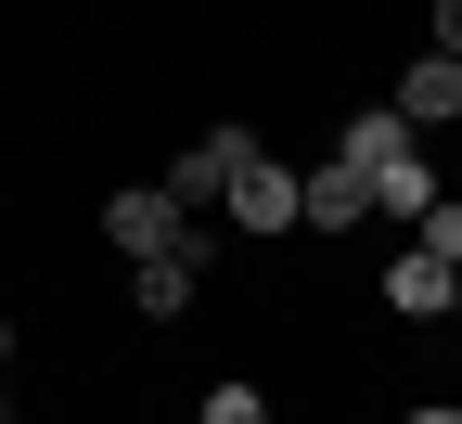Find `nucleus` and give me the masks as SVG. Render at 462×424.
<instances>
[{
    "instance_id": "obj_1",
    "label": "nucleus",
    "mask_w": 462,
    "mask_h": 424,
    "mask_svg": "<svg viewBox=\"0 0 462 424\" xmlns=\"http://www.w3.org/2000/svg\"><path fill=\"white\" fill-rule=\"evenodd\" d=\"M206 270H218V219H193L180 245H154V258H129V309H142V322H193Z\"/></svg>"
},
{
    "instance_id": "obj_2",
    "label": "nucleus",
    "mask_w": 462,
    "mask_h": 424,
    "mask_svg": "<svg viewBox=\"0 0 462 424\" xmlns=\"http://www.w3.org/2000/svg\"><path fill=\"white\" fill-rule=\"evenodd\" d=\"M193 231V206L167 193V180H129V193H103V245L116 258H154V245H180Z\"/></svg>"
},
{
    "instance_id": "obj_3",
    "label": "nucleus",
    "mask_w": 462,
    "mask_h": 424,
    "mask_svg": "<svg viewBox=\"0 0 462 424\" xmlns=\"http://www.w3.org/2000/svg\"><path fill=\"white\" fill-rule=\"evenodd\" d=\"M218 206H231V231H245V245H270V231H296V167L257 142L245 167H231V193H218Z\"/></svg>"
},
{
    "instance_id": "obj_4",
    "label": "nucleus",
    "mask_w": 462,
    "mask_h": 424,
    "mask_svg": "<svg viewBox=\"0 0 462 424\" xmlns=\"http://www.w3.org/2000/svg\"><path fill=\"white\" fill-rule=\"evenodd\" d=\"M360 219H373V180L346 167V155L296 167V231H334V245H346V231H360Z\"/></svg>"
},
{
    "instance_id": "obj_5",
    "label": "nucleus",
    "mask_w": 462,
    "mask_h": 424,
    "mask_svg": "<svg viewBox=\"0 0 462 424\" xmlns=\"http://www.w3.org/2000/svg\"><path fill=\"white\" fill-rule=\"evenodd\" d=\"M257 155V129H206V142H180L167 155V193H180L193 219H218V193H231V167Z\"/></svg>"
},
{
    "instance_id": "obj_6",
    "label": "nucleus",
    "mask_w": 462,
    "mask_h": 424,
    "mask_svg": "<svg viewBox=\"0 0 462 424\" xmlns=\"http://www.w3.org/2000/svg\"><path fill=\"white\" fill-rule=\"evenodd\" d=\"M334 155L360 167V180H385L398 155H424V129H411V116H398V103H360V116H346V129H334Z\"/></svg>"
},
{
    "instance_id": "obj_7",
    "label": "nucleus",
    "mask_w": 462,
    "mask_h": 424,
    "mask_svg": "<svg viewBox=\"0 0 462 424\" xmlns=\"http://www.w3.org/2000/svg\"><path fill=\"white\" fill-rule=\"evenodd\" d=\"M385 103H398V116H411V129H462V52H437V39H424V65H411V78H398Z\"/></svg>"
},
{
    "instance_id": "obj_8",
    "label": "nucleus",
    "mask_w": 462,
    "mask_h": 424,
    "mask_svg": "<svg viewBox=\"0 0 462 424\" xmlns=\"http://www.w3.org/2000/svg\"><path fill=\"white\" fill-rule=\"evenodd\" d=\"M385 309H398V322H449V258H437V245H398V258H385Z\"/></svg>"
},
{
    "instance_id": "obj_9",
    "label": "nucleus",
    "mask_w": 462,
    "mask_h": 424,
    "mask_svg": "<svg viewBox=\"0 0 462 424\" xmlns=\"http://www.w3.org/2000/svg\"><path fill=\"white\" fill-rule=\"evenodd\" d=\"M437 193H449V180H437V155H398V167L373 180V219H398V231H411V219H424Z\"/></svg>"
},
{
    "instance_id": "obj_10",
    "label": "nucleus",
    "mask_w": 462,
    "mask_h": 424,
    "mask_svg": "<svg viewBox=\"0 0 462 424\" xmlns=\"http://www.w3.org/2000/svg\"><path fill=\"white\" fill-rule=\"evenodd\" d=\"M193 424H270V399L231 373V386H206V399H193Z\"/></svg>"
},
{
    "instance_id": "obj_11",
    "label": "nucleus",
    "mask_w": 462,
    "mask_h": 424,
    "mask_svg": "<svg viewBox=\"0 0 462 424\" xmlns=\"http://www.w3.org/2000/svg\"><path fill=\"white\" fill-rule=\"evenodd\" d=\"M411 245H437V258H449V270H462V193H437V206H424V219H411Z\"/></svg>"
},
{
    "instance_id": "obj_12",
    "label": "nucleus",
    "mask_w": 462,
    "mask_h": 424,
    "mask_svg": "<svg viewBox=\"0 0 462 424\" xmlns=\"http://www.w3.org/2000/svg\"><path fill=\"white\" fill-rule=\"evenodd\" d=\"M398 424H462V399H411V411H398Z\"/></svg>"
},
{
    "instance_id": "obj_13",
    "label": "nucleus",
    "mask_w": 462,
    "mask_h": 424,
    "mask_svg": "<svg viewBox=\"0 0 462 424\" xmlns=\"http://www.w3.org/2000/svg\"><path fill=\"white\" fill-rule=\"evenodd\" d=\"M437 52H462V0H437Z\"/></svg>"
},
{
    "instance_id": "obj_14",
    "label": "nucleus",
    "mask_w": 462,
    "mask_h": 424,
    "mask_svg": "<svg viewBox=\"0 0 462 424\" xmlns=\"http://www.w3.org/2000/svg\"><path fill=\"white\" fill-rule=\"evenodd\" d=\"M14 347H26V322H14V309H0V373H14Z\"/></svg>"
},
{
    "instance_id": "obj_15",
    "label": "nucleus",
    "mask_w": 462,
    "mask_h": 424,
    "mask_svg": "<svg viewBox=\"0 0 462 424\" xmlns=\"http://www.w3.org/2000/svg\"><path fill=\"white\" fill-rule=\"evenodd\" d=\"M142 424H193V411H142Z\"/></svg>"
},
{
    "instance_id": "obj_16",
    "label": "nucleus",
    "mask_w": 462,
    "mask_h": 424,
    "mask_svg": "<svg viewBox=\"0 0 462 424\" xmlns=\"http://www.w3.org/2000/svg\"><path fill=\"white\" fill-rule=\"evenodd\" d=\"M449 322H462V270H449Z\"/></svg>"
},
{
    "instance_id": "obj_17",
    "label": "nucleus",
    "mask_w": 462,
    "mask_h": 424,
    "mask_svg": "<svg viewBox=\"0 0 462 424\" xmlns=\"http://www.w3.org/2000/svg\"><path fill=\"white\" fill-rule=\"evenodd\" d=\"M0 424H14V386H0Z\"/></svg>"
}]
</instances>
